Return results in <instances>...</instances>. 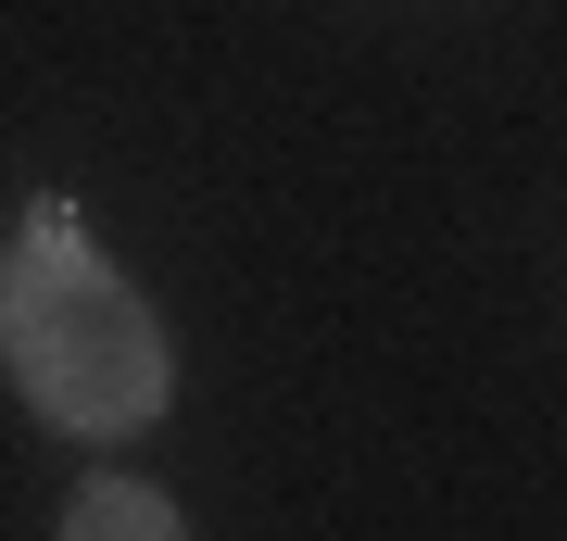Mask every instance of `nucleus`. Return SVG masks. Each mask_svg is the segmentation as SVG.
Masks as SVG:
<instances>
[{
	"mask_svg": "<svg viewBox=\"0 0 567 541\" xmlns=\"http://www.w3.org/2000/svg\"><path fill=\"white\" fill-rule=\"evenodd\" d=\"M63 529H76V541H114V529H140V541H164V529H177V503H164L152 479H89L76 503H63Z\"/></svg>",
	"mask_w": 567,
	"mask_h": 541,
	"instance_id": "nucleus-2",
	"label": "nucleus"
},
{
	"mask_svg": "<svg viewBox=\"0 0 567 541\" xmlns=\"http://www.w3.org/2000/svg\"><path fill=\"white\" fill-rule=\"evenodd\" d=\"M0 378L63 441H126L177 403L164 315L140 302L126 264H102V240L63 201H25V227L0 240Z\"/></svg>",
	"mask_w": 567,
	"mask_h": 541,
	"instance_id": "nucleus-1",
	"label": "nucleus"
}]
</instances>
